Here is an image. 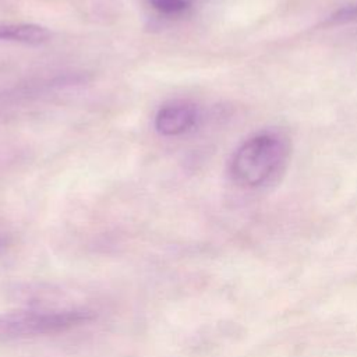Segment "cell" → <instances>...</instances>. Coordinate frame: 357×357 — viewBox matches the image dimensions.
I'll return each mask as SVG.
<instances>
[{
  "instance_id": "6da1fadb",
  "label": "cell",
  "mask_w": 357,
  "mask_h": 357,
  "mask_svg": "<svg viewBox=\"0 0 357 357\" xmlns=\"http://www.w3.org/2000/svg\"><path fill=\"white\" fill-rule=\"evenodd\" d=\"M290 142L279 131L265 130L247 138L233 153L229 165L231 180L244 188H261L284 172Z\"/></svg>"
},
{
  "instance_id": "3957f363",
  "label": "cell",
  "mask_w": 357,
  "mask_h": 357,
  "mask_svg": "<svg viewBox=\"0 0 357 357\" xmlns=\"http://www.w3.org/2000/svg\"><path fill=\"white\" fill-rule=\"evenodd\" d=\"M198 121L195 105L184 100H174L163 105L155 116V128L160 135L176 137L188 132Z\"/></svg>"
},
{
  "instance_id": "7a4b0ae2",
  "label": "cell",
  "mask_w": 357,
  "mask_h": 357,
  "mask_svg": "<svg viewBox=\"0 0 357 357\" xmlns=\"http://www.w3.org/2000/svg\"><path fill=\"white\" fill-rule=\"evenodd\" d=\"M93 319L85 308L35 310L20 308L0 314V343L66 332Z\"/></svg>"
},
{
  "instance_id": "5b68a950",
  "label": "cell",
  "mask_w": 357,
  "mask_h": 357,
  "mask_svg": "<svg viewBox=\"0 0 357 357\" xmlns=\"http://www.w3.org/2000/svg\"><path fill=\"white\" fill-rule=\"evenodd\" d=\"M146 6L159 17L174 20L187 15L194 3L192 0H146Z\"/></svg>"
},
{
  "instance_id": "277c9868",
  "label": "cell",
  "mask_w": 357,
  "mask_h": 357,
  "mask_svg": "<svg viewBox=\"0 0 357 357\" xmlns=\"http://www.w3.org/2000/svg\"><path fill=\"white\" fill-rule=\"evenodd\" d=\"M50 39V31L38 24L0 21V40L39 46Z\"/></svg>"
},
{
  "instance_id": "8992f818",
  "label": "cell",
  "mask_w": 357,
  "mask_h": 357,
  "mask_svg": "<svg viewBox=\"0 0 357 357\" xmlns=\"http://www.w3.org/2000/svg\"><path fill=\"white\" fill-rule=\"evenodd\" d=\"M353 21H357V3L340 7L328 18L326 22L331 25H339V24H344V22L347 24Z\"/></svg>"
},
{
  "instance_id": "52a82bcc",
  "label": "cell",
  "mask_w": 357,
  "mask_h": 357,
  "mask_svg": "<svg viewBox=\"0 0 357 357\" xmlns=\"http://www.w3.org/2000/svg\"><path fill=\"white\" fill-rule=\"evenodd\" d=\"M4 245H6V240H4V237L0 236V251L4 248Z\"/></svg>"
}]
</instances>
